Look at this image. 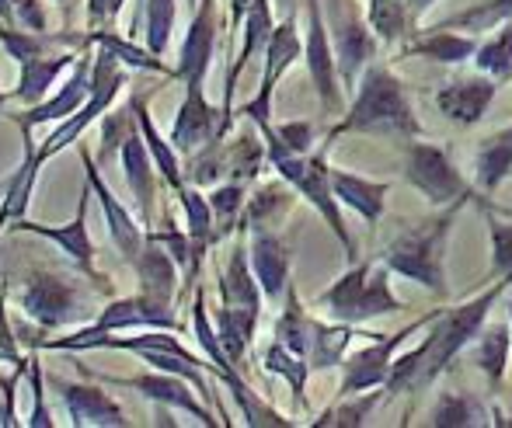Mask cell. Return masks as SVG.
Listing matches in <instances>:
<instances>
[{"label":"cell","instance_id":"cell-31","mask_svg":"<svg viewBox=\"0 0 512 428\" xmlns=\"http://www.w3.org/2000/svg\"><path fill=\"white\" fill-rule=\"evenodd\" d=\"M192 331H196V342L203 348V355L216 366L213 376L223 383V387L244 380L241 369H237L234 362L227 359V352H223L220 335H216V324L209 321V310H206V289H199V286H196V296H192Z\"/></svg>","mask_w":512,"mask_h":428},{"label":"cell","instance_id":"cell-40","mask_svg":"<svg viewBox=\"0 0 512 428\" xmlns=\"http://www.w3.org/2000/svg\"><path fill=\"white\" fill-rule=\"evenodd\" d=\"M136 129H140V119H136L133 98L126 101V108L105 112V119L98 122V133H102V140H98V161L105 164V161H112L115 154H122V143H126Z\"/></svg>","mask_w":512,"mask_h":428},{"label":"cell","instance_id":"cell-21","mask_svg":"<svg viewBox=\"0 0 512 428\" xmlns=\"http://www.w3.org/2000/svg\"><path fill=\"white\" fill-rule=\"evenodd\" d=\"M91 324H95V328H102V331H133V328H164V331H178L175 307L150 300V296H143V293L122 296V300L105 303L102 314H98Z\"/></svg>","mask_w":512,"mask_h":428},{"label":"cell","instance_id":"cell-11","mask_svg":"<svg viewBox=\"0 0 512 428\" xmlns=\"http://www.w3.org/2000/svg\"><path fill=\"white\" fill-rule=\"evenodd\" d=\"M81 373L84 376H95V380L105 383V387H129V390H136V394H143L147 401L161 404V408L189 411V415L196 418L199 425L216 428V418H213V411H209V404L196 397L199 390L192 387L189 380L175 376V373L154 369V373H140V376H105V373H95V369H88V366H81Z\"/></svg>","mask_w":512,"mask_h":428},{"label":"cell","instance_id":"cell-19","mask_svg":"<svg viewBox=\"0 0 512 428\" xmlns=\"http://www.w3.org/2000/svg\"><path fill=\"white\" fill-rule=\"evenodd\" d=\"M331 42H335V56H338V77H342L345 91H356L363 70L370 67V60L377 56V42L380 35L370 28V21L363 18H338L331 25Z\"/></svg>","mask_w":512,"mask_h":428},{"label":"cell","instance_id":"cell-18","mask_svg":"<svg viewBox=\"0 0 512 428\" xmlns=\"http://www.w3.org/2000/svg\"><path fill=\"white\" fill-rule=\"evenodd\" d=\"M216 0H199L196 14H192V25L185 32L182 56H178L175 81L182 84H206V74L213 67L216 53Z\"/></svg>","mask_w":512,"mask_h":428},{"label":"cell","instance_id":"cell-30","mask_svg":"<svg viewBox=\"0 0 512 428\" xmlns=\"http://www.w3.org/2000/svg\"><path fill=\"white\" fill-rule=\"evenodd\" d=\"M133 105H136V119H140V133L150 147V157H154L157 171H161V181L171 192H178V188H185V171H182V161H178L175 143L157 133L154 119H150V108H147V94H133Z\"/></svg>","mask_w":512,"mask_h":428},{"label":"cell","instance_id":"cell-54","mask_svg":"<svg viewBox=\"0 0 512 428\" xmlns=\"http://www.w3.org/2000/svg\"><path fill=\"white\" fill-rule=\"evenodd\" d=\"M279 7H283L286 14H297V0H276Z\"/></svg>","mask_w":512,"mask_h":428},{"label":"cell","instance_id":"cell-45","mask_svg":"<svg viewBox=\"0 0 512 428\" xmlns=\"http://www.w3.org/2000/svg\"><path fill=\"white\" fill-rule=\"evenodd\" d=\"M377 401H380L377 390H373V394L366 390V394L342 397V404H338V408H328L314 425H363L366 418H370V411L377 408Z\"/></svg>","mask_w":512,"mask_h":428},{"label":"cell","instance_id":"cell-58","mask_svg":"<svg viewBox=\"0 0 512 428\" xmlns=\"http://www.w3.org/2000/svg\"><path fill=\"white\" fill-rule=\"evenodd\" d=\"M335 4H352V0H335Z\"/></svg>","mask_w":512,"mask_h":428},{"label":"cell","instance_id":"cell-26","mask_svg":"<svg viewBox=\"0 0 512 428\" xmlns=\"http://www.w3.org/2000/svg\"><path fill=\"white\" fill-rule=\"evenodd\" d=\"M136 275H140V293L150 296L157 303H168L175 307V293H178V261L171 258L168 248L147 241V248L140 251V258L133 261Z\"/></svg>","mask_w":512,"mask_h":428},{"label":"cell","instance_id":"cell-49","mask_svg":"<svg viewBox=\"0 0 512 428\" xmlns=\"http://www.w3.org/2000/svg\"><path fill=\"white\" fill-rule=\"evenodd\" d=\"M21 376H28V366H14L11 376H0V425L18 428V411H14V390H18Z\"/></svg>","mask_w":512,"mask_h":428},{"label":"cell","instance_id":"cell-7","mask_svg":"<svg viewBox=\"0 0 512 428\" xmlns=\"http://www.w3.org/2000/svg\"><path fill=\"white\" fill-rule=\"evenodd\" d=\"M436 317H439V310H432V314H425V317H418V321L405 324V328H398L394 335H377L366 348L352 352L349 359L342 362V387H338V394L352 397V394H366V390L387 387L398 348L405 345L418 328H425V324L436 321Z\"/></svg>","mask_w":512,"mask_h":428},{"label":"cell","instance_id":"cell-6","mask_svg":"<svg viewBox=\"0 0 512 428\" xmlns=\"http://www.w3.org/2000/svg\"><path fill=\"white\" fill-rule=\"evenodd\" d=\"M18 303L39 331H60L81 317V289L56 268H32Z\"/></svg>","mask_w":512,"mask_h":428},{"label":"cell","instance_id":"cell-43","mask_svg":"<svg viewBox=\"0 0 512 428\" xmlns=\"http://www.w3.org/2000/svg\"><path fill=\"white\" fill-rule=\"evenodd\" d=\"M269 157V147H265V136L258 140L255 133H241L234 143L227 147V174L234 181H251L262 168V161Z\"/></svg>","mask_w":512,"mask_h":428},{"label":"cell","instance_id":"cell-13","mask_svg":"<svg viewBox=\"0 0 512 428\" xmlns=\"http://www.w3.org/2000/svg\"><path fill=\"white\" fill-rule=\"evenodd\" d=\"M77 150H81V161H84V178H88V185L95 188L98 202H102L108 237H112V244H115V251L122 255V261H126V265H133V261L140 258V251L147 248V230H140L143 220H136V216L119 202V195L108 188V181L102 178V168H98V161L91 157V150L84 147V143Z\"/></svg>","mask_w":512,"mask_h":428},{"label":"cell","instance_id":"cell-29","mask_svg":"<svg viewBox=\"0 0 512 428\" xmlns=\"http://www.w3.org/2000/svg\"><path fill=\"white\" fill-rule=\"evenodd\" d=\"M356 338V324H324V321H310V342H307V362L314 373H324V369H335L345 362V348Z\"/></svg>","mask_w":512,"mask_h":428},{"label":"cell","instance_id":"cell-60","mask_svg":"<svg viewBox=\"0 0 512 428\" xmlns=\"http://www.w3.org/2000/svg\"><path fill=\"white\" fill-rule=\"evenodd\" d=\"M189 4H199V0H189Z\"/></svg>","mask_w":512,"mask_h":428},{"label":"cell","instance_id":"cell-14","mask_svg":"<svg viewBox=\"0 0 512 428\" xmlns=\"http://www.w3.org/2000/svg\"><path fill=\"white\" fill-rule=\"evenodd\" d=\"M168 140L185 157L199 154L213 140H223V108H216L206 98L203 84H185V101L178 105L175 126H171Z\"/></svg>","mask_w":512,"mask_h":428},{"label":"cell","instance_id":"cell-59","mask_svg":"<svg viewBox=\"0 0 512 428\" xmlns=\"http://www.w3.org/2000/svg\"><path fill=\"white\" fill-rule=\"evenodd\" d=\"M509 310H512V289H509Z\"/></svg>","mask_w":512,"mask_h":428},{"label":"cell","instance_id":"cell-62","mask_svg":"<svg viewBox=\"0 0 512 428\" xmlns=\"http://www.w3.org/2000/svg\"><path fill=\"white\" fill-rule=\"evenodd\" d=\"M63 4H67V0H63Z\"/></svg>","mask_w":512,"mask_h":428},{"label":"cell","instance_id":"cell-56","mask_svg":"<svg viewBox=\"0 0 512 428\" xmlns=\"http://www.w3.org/2000/svg\"><path fill=\"white\" fill-rule=\"evenodd\" d=\"M4 101H11V91H0V105H4Z\"/></svg>","mask_w":512,"mask_h":428},{"label":"cell","instance_id":"cell-4","mask_svg":"<svg viewBox=\"0 0 512 428\" xmlns=\"http://www.w3.org/2000/svg\"><path fill=\"white\" fill-rule=\"evenodd\" d=\"M391 275L394 272L380 258L352 261L349 272H342V279H335L317 296V307H324L335 321L345 324H366L387 314H401L408 310V303L391 289Z\"/></svg>","mask_w":512,"mask_h":428},{"label":"cell","instance_id":"cell-46","mask_svg":"<svg viewBox=\"0 0 512 428\" xmlns=\"http://www.w3.org/2000/svg\"><path fill=\"white\" fill-rule=\"evenodd\" d=\"M485 223L492 234V279L512 282V223L499 220L492 209L485 213Z\"/></svg>","mask_w":512,"mask_h":428},{"label":"cell","instance_id":"cell-22","mask_svg":"<svg viewBox=\"0 0 512 428\" xmlns=\"http://www.w3.org/2000/svg\"><path fill=\"white\" fill-rule=\"evenodd\" d=\"M119 157H122V171H126V185L136 195V206H140V220L150 227L154 223V199H157V178H161V171H157L140 129L122 143Z\"/></svg>","mask_w":512,"mask_h":428},{"label":"cell","instance_id":"cell-57","mask_svg":"<svg viewBox=\"0 0 512 428\" xmlns=\"http://www.w3.org/2000/svg\"><path fill=\"white\" fill-rule=\"evenodd\" d=\"M7 185H11V178H7V181H0V195H4V192H7Z\"/></svg>","mask_w":512,"mask_h":428},{"label":"cell","instance_id":"cell-5","mask_svg":"<svg viewBox=\"0 0 512 428\" xmlns=\"http://www.w3.org/2000/svg\"><path fill=\"white\" fill-rule=\"evenodd\" d=\"M122 84H126V70H122V63L115 60L112 53L98 49V53H95V70H91V98H88V105H84L81 112L70 115V119H63L60 126L46 136V143H42V147H35V161H39V168L49 161V157H56V154H63L67 147H74V143L84 136V129L95 126V122L102 119L108 108H112V101L119 98Z\"/></svg>","mask_w":512,"mask_h":428},{"label":"cell","instance_id":"cell-12","mask_svg":"<svg viewBox=\"0 0 512 428\" xmlns=\"http://www.w3.org/2000/svg\"><path fill=\"white\" fill-rule=\"evenodd\" d=\"M307 7V35H304V60H307V74L314 81V91L321 98L324 112L338 115L342 108V77H338V56H335V42L331 32L324 25V7L321 0H304Z\"/></svg>","mask_w":512,"mask_h":428},{"label":"cell","instance_id":"cell-15","mask_svg":"<svg viewBox=\"0 0 512 428\" xmlns=\"http://www.w3.org/2000/svg\"><path fill=\"white\" fill-rule=\"evenodd\" d=\"M91 70H95V53H81L74 63L70 81L63 84L53 98L25 108L21 115H11V122H18L21 129H35V126H49V122H63L74 112H81L91 98Z\"/></svg>","mask_w":512,"mask_h":428},{"label":"cell","instance_id":"cell-32","mask_svg":"<svg viewBox=\"0 0 512 428\" xmlns=\"http://www.w3.org/2000/svg\"><path fill=\"white\" fill-rule=\"evenodd\" d=\"M474 178L485 192H495L506 178H512V126L492 133L474 150Z\"/></svg>","mask_w":512,"mask_h":428},{"label":"cell","instance_id":"cell-28","mask_svg":"<svg viewBox=\"0 0 512 428\" xmlns=\"http://www.w3.org/2000/svg\"><path fill=\"white\" fill-rule=\"evenodd\" d=\"M258 314H262V310L230 307V303L216 307V335H220L223 352H227V359L234 362L237 369H244V355H248L251 342H255Z\"/></svg>","mask_w":512,"mask_h":428},{"label":"cell","instance_id":"cell-52","mask_svg":"<svg viewBox=\"0 0 512 428\" xmlns=\"http://www.w3.org/2000/svg\"><path fill=\"white\" fill-rule=\"evenodd\" d=\"M251 4H255V0H230V32H237V28L244 25Z\"/></svg>","mask_w":512,"mask_h":428},{"label":"cell","instance_id":"cell-37","mask_svg":"<svg viewBox=\"0 0 512 428\" xmlns=\"http://www.w3.org/2000/svg\"><path fill=\"white\" fill-rule=\"evenodd\" d=\"M471 63L478 74L495 77L499 84L512 81V21L495 28L485 42H478V53H474Z\"/></svg>","mask_w":512,"mask_h":428},{"label":"cell","instance_id":"cell-50","mask_svg":"<svg viewBox=\"0 0 512 428\" xmlns=\"http://www.w3.org/2000/svg\"><path fill=\"white\" fill-rule=\"evenodd\" d=\"M276 133L283 136L286 147L297 150V154H310V147H314V129H310V122H286V126H276Z\"/></svg>","mask_w":512,"mask_h":428},{"label":"cell","instance_id":"cell-44","mask_svg":"<svg viewBox=\"0 0 512 428\" xmlns=\"http://www.w3.org/2000/svg\"><path fill=\"white\" fill-rule=\"evenodd\" d=\"M63 35H49V32H32V28H7L0 25V46H4V53L11 56V60L25 63L32 60V56H42L49 53V46L53 42H60Z\"/></svg>","mask_w":512,"mask_h":428},{"label":"cell","instance_id":"cell-10","mask_svg":"<svg viewBox=\"0 0 512 428\" xmlns=\"http://www.w3.org/2000/svg\"><path fill=\"white\" fill-rule=\"evenodd\" d=\"M300 56H304V39H300V32H297V14H286L276 25V32H272L269 46H265V74H262V84H258V94L241 105L244 119L255 122L258 129L272 126V98H276V87Z\"/></svg>","mask_w":512,"mask_h":428},{"label":"cell","instance_id":"cell-16","mask_svg":"<svg viewBox=\"0 0 512 428\" xmlns=\"http://www.w3.org/2000/svg\"><path fill=\"white\" fill-rule=\"evenodd\" d=\"M499 81L488 74L457 77V81L443 84L436 91V105L453 126H478L492 108L495 94H499Z\"/></svg>","mask_w":512,"mask_h":428},{"label":"cell","instance_id":"cell-17","mask_svg":"<svg viewBox=\"0 0 512 428\" xmlns=\"http://www.w3.org/2000/svg\"><path fill=\"white\" fill-rule=\"evenodd\" d=\"M49 383L60 390L74 428H129L126 411H122L102 387L70 383V380H60V376H49Z\"/></svg>","mask_w":512,"mask_h":428},{"label":"cell","instance_id":"cell-35","mask_svg":"<svg viewBox=\"0 0 512 428\" xmlns=\"http://www.w3.org/2000/svg\"><path fill=\"white\" fill-rule=\"evenodd\" d=\"M262 366H265V373L286 380V387H290L297 408H307V380H310L314 369H310V362L304 359V355L293 352V348H286L283 342H272L262 355Z\"/></svg>","mask_w":512,"mask_h":428},{"label":"cell","instance_id":"cell-61","mask_svg":"<svg viewBox=\"0 0 512 428\" xmlns=\"http://www.w3.org/2000/svg\"><path fill=\"white\" fill-rule=\"evenodd\" d=\"M370 4H377V0H370Z\"/></svg>","mask_w":512,"mask_h":428},{"label":"cell","instance_id":"cell-23","mask_svg":"<svg viewBox=\"0 0 512 428\" xmlns=\"http://www.w3.org/2000/svg\"><path fill=\"white\" fill-rule=\"evenodd\" d=\"M331 188H335L338 202L349 209H356L359 216L366 220L370 234L377 230L380 216L387 209V192H391V181H370L363 174H352L342 168H331Z\"/></svg>","mask_w":512,"mask_h":428},{"label":"cell","instance_id":"cell-8","mask_svg":"<svg viewBox=\"0 0 512 428\" xmlns=\"http://www.w3.org/2000/svg\"><path fill=\"white\" fill-rule=\"evenodd\" d=\"M405 178L408 185H415L418 192L429 199V206L443 209L450 202L464 199V195H474V188L464 181V174L457 171V164L450 161L443 147L425 140H408L405 147Z\"/></svg>","mask_w":512,"mask_h":428},{"label":"cell","instance_id":"cell-20","mask_svg":"<svg viewBox=\"0 0 512 428\" xmlns=\"http://www.w3.org/2000/svg\"><path fill=\"white\" fill-rule=\"evenodd\" d=\"M251 241V268L258 275V286H262L265 300H279L286 296V289L293 286L290 282V268H293V251L283 244V237H276L269 227H251L248 230Z\"/></svg>","mask_w":512,"mask_h":428},{"label":"cell","instance_id":"cell-2","mask_svg":"<svg viewBox=\"0 0 512 428\" xmlns=\"http://www.w3.org/2000/svg\"><path fill=\"white\" fill-rule=\"evenodd\" d=\"M363 133V136H394V140H415L422 136L415 112H411L408 87L401 77L391 74V67H373L363 70L356 91H352V105L345 108V115L328 129L324 147L331 150V143L338 136Z\"/></svg>","mask_w":512,"mask_h":428},{"label":"cell","instance_id":"cell-34","mask_svg":"<svg viewBox=\"0 0 512 428\" xmlns=\"http://www.w3.org/2000/svg\"><path fill=\"white\" fill-rule=\"evenodd\" d=\"M509 348H512V331L506 324H485L481 335L474 338V366L485 373V380L492 383V390H499L502 376H506Z\"/></svg>","mask_w":512,"mask_h":428},{"label":"cell","instance_id":"cell-51","mask_svg":"<svg viewBox=\"0 0 512 428\" xmlns=\"http://www.w3.org/2000/svg\"><path fill=\"white\" fill-rule=\"evenodd\" d=\"M0 362H11V366H28V355H21L18 338L0 335Z\"/></svg>","mask_w":512,"mask_h":428},{"label":"cell","instance_id":"cell-36","mask_svg":"<svg viewBox=\"0 0 512 428\" xmlns=\"http://www.w3.org/2000/svg\"><path fill=\"white\" fill-rule=\"evenodd\" d=\"M293 192L297 188L290 185V181H269V185H262L255 195H248V206H244V216L237 227L251 230V227H269L276 216H283L286 209L293 206Z\"/></svg>","mask_w":512,"mask_h":428},{"label":"cell","instance_id":"cell-47","mask_svg":"<svg viewBox=\"0 0 512 428\" xmlns=\"http://www.w3.org/2000/svg\"><path fill=\"white\" fill-rule=\"evenodd\" d=\"M209 206H213L216 220H223V227H234L241 223V213L248 206V195H244V181H227V185H216L209 192Z\"/></svg>","mask_w":512,"mask_h":428},{"label":"cell","instance_id":"cell-39","mask_svg":"<svg viewBox=\"0 0 512 428\" xmlns=\"http://www.w3.org/2000/svg\"><path fill=\"white\" fill-rule=\"evenodd\" d=\"M506 21H512V0H478L467 11L446 18L443 25L460 28V32H471V35H485L495 32L499 25H506Z\"/></svg>","mask_w":512,"mask_h":428},{"label":"cell","instance_id":"cell-33","mask_svg":"<svg viewBox=\"0 0 512 428\" xmlns=\"http://www.w3.org/2000/svg\"><path fill=\"white\" fill-rule=\"evenodd\" d=\"M84 42H91V46L112 53L115 60L122 63V67L143 70V74H161V77H171V81H175V70L164 67L161 56L150 53V49H143V46H136L133 39H122V35H115L112 28H91V32L84 35Z\"/></svg>","mask_w":512,"mask_h":428},{"label":"cell","instance_id":"cell-3","mask_svg":"<svg viewBox=\"0 0 512 428\" xmlns=\"http://www.w3.org/2000/svg\"><path fill=\"white\" fill-rule=\"evenodd\" d=\"M474 195H464V199L450 202V206L439 209L432 220H422L415 227L401 230L387 251L380 255L387 268L401 279H411L418 286H425L429 293L446 296V244H450L453 223L464 213V206Z\"/></svg>","mask_w":512,"mask_h":428},{"label":"cell","instance_id":"cell-42","mask_svg":"<svg viewBox=\"0 0 512 428\" xmlns=\"http://www.w3.org/2000/svg\"><path fill=\"white\" fill-rule=\"evenodd\" d=\"M175 14L178 4L175 0H143V32H147V49L157 56L168 53L171 46V32H175Z\"/></svg>","mask_w":512,"mask_h":428},{"label":"cell","instance_id":"cell-24","mask_svg":"<svg viewBox=\"0 0 512 428\" xmlns=\"http://www.w3.org/2000/svg\"><path fill=\"white\" fill-rule=\"evenodd\" d=\"M262 286H258V275L251 268V251L244 244V227H237V241L234 251H230V261L220 275V303H230V307H251L262 310Z\"/></svg>","mask_w":512,"mask_h":428},{"label":"cell","instance_id":"cell-55","mask_svg":"<svg viewBox=\"0 0 512 428\" xmlns=\"http://www.w3.org/2000/svg\"><path fill=\"white\" fill-rule=\"evenodd\" d=\"M4 223H11V213H7V209L0 206V230H4Z\"/></svg>","mask_w":512,"mask_h":428},{"label":"cell","instance_id":"cell-38","mask_svg":"<svg viewBox=\"0 0 512 428\" xmlns=\"http://www.w3.org/2000/svg\"><path fill=\"white\" fill-rule=\"evenodd\" d=\"M481 422H485V408H481L478 397L464 394V390H446L429 415V425L436 428H464Z\"/></svg>","mask_w":512,"mask_h":428},{"label":"cell","instance_id":"cell-53","mask_svg":"<svg viewBox=\"0 0 512 428\" xmlns=\"http://www.w3.org/2000/svg\"><path fill=\"white\" fill-rule=\"evenodd\" d=\"M405 4H408V21H411V28H415L418 21H422V14L429 11L436 0H405Z\"/></svg>","mask_w":512,"mask_h":428},{"label":"cell","instance_id":"cell-27","mask_svg":"<svg viewBox=\"0 0 512 428\" xmlns=\"http://www.w3.org/2000/svg\"><path fill=\"white\" fill-rule=\"evenodd\" d=\"M77 56L74 53H42V56H32V60L21 63V77H18V87L11 91V98H18L21 105H39V101H46L49 87L56 84V77L63 74L67 67H74Z\"/></svg>","mask_w":512,"mask_h":428},{"label":"cell","instance_id":"cell-25","mask_svg":"<svg viewBox=\"0 0 512 428\" xmlns=\"http://www.w3.org/2000/svg\"><path fill=\"white\" fill-rule=\"evenodd\" d=\"M474 53H478V39H474L471 32L436 25L432 32H425V35H418L415 42H408V46L401 49L398 60H408V56H425V60L446 63V67H460V63L474 60Z\"/></svg>","mask_w":512,"mask_h":428},{"label":"cell","instance_id":"cell-41","mask_svg":"<svg viewBox=\"0 0 512 428\" xmlns=\"http://www.w3.org/2000/svg\"><path fill=\"white\" fill-rule=\"evenodd\" d=\"M310 321L314 317L307 314V307L300 303L297 289H286V307L283 314H279L276 321V342H283L286 348H293V352H300L307 359V342H310Z\"/></svg>","mask_w":512,"mask_h":428},{"label":"cell","instance_id":"cell-9","mask_svg":"<svg viewBox=\"0 0 512 428\" xmlns=\"http://www.w3.org/2000/svg\"><path fill=\"white\" fill-rule=\"evenodd\" d=\"M91 195H95V188L84 185L81 202H77V216H74V220H67V223H60V227H46V223L28 220V216H18V220H11L7 227H11V234H35V237H46V241L60 244L63 255H67L84 275H88L91 282H95L98 293L112 296V282H108V275L95 272V241H91V230H88V202H91Z\"/></svg>","mask_w":512,"mask_h":428},{"label":"cell","instance_id":"cell-48","mask_svg":"<svg viewBox=\"0 0 512 428\" xmlns=\"http://www.w3.org/2000/svg\"><path fill=\"white\" fill-rule=\"evenodd\" d=\"M28 383H32V415H28V428H56L53 411L46 408V373L39 366V355H28Z\"/></svg>","mask_w":512,"mask_h":428},{"label":"cell","instance_id":"cell-1","mask_svg":"<svg viewBox=\"0 0 512 428\" xmlns=\"http://www.w3.org/2000/svg\"><path fill=\"white\" fill-rule=\"evenodd\" d=\"M509 289H512L509 279H492V286L481 289L474 300L460 303V307H453V310H439V317L432 321L425 342L394 359L391 380H387V387H384L387 397L422 394V390H429L432 383L450 369V362L457 359L467 345H474V338L481 335L492 307Z\"/></svg>","mask_w":512,"mask_h":428}]
</instances>
